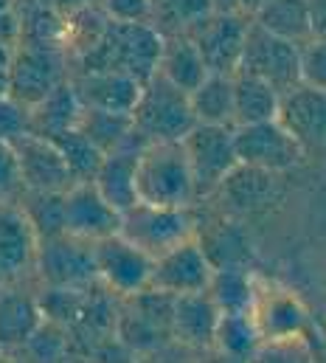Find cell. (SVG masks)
<instances>
[{
	"label": "cell",
	"mask_w": 326,
	"mask_h": 363,
	"mask_svg": "<svg viewBox=\"0 0 326 363\" xmlns=\"http://www.w3.org/2000/svg\"><path fill=\"white\" fill-rule=\"evenodd\" d=\"M256 279L247 268H220L211 273L206 293L220 313H242L256 304Z\"/></svg>",
	"instance_id": "33"
},
{
	"label": "cell",
	"mask_w": 326,
	"mask_h": 363,
	"mask_svg": "<svg viewBox=\"0 0 326 363\" xmlns=\"http://www.w3.org/2000/svg\"><path fill=\"white\" fill-rule=\"evenodd\" d=\"M43 321L45 313L34 293L20 284L0 287V355H20Z\"/></svg>",
	"instance_id": "18"
},
{
	"label": "cell",
	"mask_w": 326,
	"mask_h": 363,
	"mask_svg": "<svg viewBox=\"0 0 326 363\" xmlns=\"http://www.w3.org/2000/svg\"><path fill=\"white\" fill-rule=\"evenodd\" d=\"M0 363H28V361L20 358V355H0Z\"/></svg>",
	"instance_id": "48"
},
{
	"label": "cell",
	"mask_w": 326,
	"mask_h": 363,
	"mask_svg": "<svg viewBox=\"0 0 326 363\" xmlns=\"http://www.w3.org/2000/svg\"><path fill=\"white\" fill-rule=\"evenodd\" d=\"M17 203L26 211L37 240L65 231V191H23Z\"/></svg>",
	"instance_id": "34"
},
{
	"label": "cell",
	"mask_w": 326,
	"mask_h": 363,
	"mask_svg": "<svg viewBox=\"0 0 326 363\" xmlns=\"http://www.w3.org/2000/svg\"><path fill=\"white\" fill-rule=\"evenodd\" d=\"M250 23L298 45L310 40L307 0H262L253 9Z\"/></svg>",
	"instance_id": "29"
},
{
	"label": "cell",
	"mask_w": 326,
	"mask_h": 363,
	"mask_svg": "<svg viewBox=\"0 0 326 363\" xmlns=\"http://www.w3.org/2000/svg\"><path fill=\"white\" fill-rule=\"evenodd\" d=\"M9 68H0V99H9Z\"/></svg>",
	"instance_id": "47"
},
{
	"label": "cell",
	"mask_w": 326,
	"mask_h": 363,
	"mask_svg": "<svg viewBox=\"0 0 326 363\" xmlns=\"http://www.w3.org/2000/svg\"><path fill=\"white\" fill-rule=\"evenodd\" d=\"M158 74L166 77L172 85H177L180 91L191 93L208 77V68H206L200 51L194 48V43L186 34H166Z\"/></svg>",
	"instance_id": "28"
},
{
	"label": "cell",
	"mask_w": 326,
	"mask_h": 363,
	"mask_svg": "<svg viewBox=\"0 0 326 363\" xmlns=\"http://www.w3.org/2000/svg\"><path fill=\"white\" fill-rule=\"evenodd\" d=\"M51 141L60 147V152H62V158H65V164H68L74 181L84 183V181H93V178H96L104 152H101L93 141H87L77 127L68 130V133H62V135H57V138H51Z\"/></svg>",
	"instance_id": "36"
},
{
	"label": "cell",
	"mask_w": 326,
	"mask_h": 363,
	"mask_svg": "<svg viewBox=\"0 0 326 363\" xmlns=\"http://www.w3.org/2000/svg\"><path fill=\"white\" fill-rule=\"evenodd\" d=\"M217 0H152V26L166 34H186L197 20L217 11Z\"/></svg>",
	"instance_id": "35"
},
{
	"label": "cell",
	"mask_w": 326,
	"mask_h": 363,
	"mask_svg": "<svg viewBox=\"0 0 326 363\" xmlns=\"http://www.w3.org/2000/svg\"><path fill=\"white\" fill-rule=\"evenodd\" d=\"M65 79H71L65 51L14 45L9 62V99H14L23 107H34Z\"/></svg>",
	"instance_id": "11"
},
{
	"label": "cell",
	"mask_w": 326,
	"mask_h": 363,
	"mask_svg": "<svg viewBox=\"0 0 326 363\" xmlns=\"http://www.w3.org/2000/svg\"><path fill=\"white\" fill-rule=\"evenodd\" d=\"M121 211H116L93 186V181L74 183L65 191V231L87 242L118 234Z\"/></svg>",
	"instance_id": "16"
},
{
	"label": "cell",
	"mask_w": 326,
	"mask_h": 363,
	"mask_svg": "<svg viewBox=\"0 0 326 363\" xmlns=\"http://www.w3.org/2000/svg\"><path fill=\"white\" fill-rule=\"evenodd\" d=\"M34 276L43 287H71L82 290L96 284V259H93V242L74 237L68 231L40 240L37 245V265Z\"/></svg>",
	"instance_id": "10"
},
{
	"label": "cell",
	"mask_w": 326,
	"mask_h": 363,
	"mask_svg": "<svg viewBox=\"0 0 326 363\" xmlns=\"http://www.w3.org/2000/svg\"><path fill=\"white\" fill-rule=\"evenodd\" d=\"M200 248L206 251L214 271L220 268H247L253 262V245L234 220H214L194 231Z\"/></svg>",
	"instance_id": "25"
},
{
	"label": "cell",
	"mask_w": 326,
	"mask_h": 363,
	"mask_svg": "<svg viewBox=\"0 0 326 363\" xmlns=\"http://www.w3.org/2000/svg\"><path fill=\"white\" fill-rule=\"evenodd\" d=\"M220 3V9H225V11H240V14H253V9L262 3V0H217Z\"/></svg>",
	"instance_id": "44"
},
{
	"label": "cell",
	"mask_w": 326,
	"mask_h": 363,
	"mask_svg": "<svg viewBox=\"0 0 326 363\" xmlns=\"http://www.w3.org/2000/svg\"><path fill=\"white\" fill-rule=\"evenodd\" d=\"M0 43L17 45V11H14V0H0Z\"/></svg>",
	"instance_id": "42"
},
{
	"label": "cell",
	"mask_w": 326,
	"mask_h": 363,
	"mask_svg": "<svg viewBox=\"0 0 326 363\" xmlns=\"http://www.w3.org/2000/svg\"><path fill=\"white\" fill-rule=\"evenodd\" d=\"M220 310L211 301V296L203 293H189V296H174L172 304V344L189 352H206L214 344Z\"/></svg>",
	"instance_id": "17"
},
{
	"label": "cell",
	"mask_w": 326,
	"mask_h": 363,
	"mask_svg": "<svg viewBox=\"0 0 326 363\" xmlns=\"http://www.w3.org/2000/svg\"><path fill=\"white\" fill-rule=\"evenodd\" d=\"M247 363H315V352L307 335L264 338L262 347L247 358Z\"/></svg>",
	"instance_id": "37"
},
{
	"label": "cell",
	"mask_w": 326,
	"mask_h": 363,
	"mask_svg": "<svg viewBox=\"0 0 326 363\" xmlns=\"http://www.w3.org/2000/svg\"><path fill=\"white\" fill-rule=\"evenodd\" d=\"M279 121L301 141L304 150L326 147V91L298 85L281 93Z\"/></svg>",
	"instance_id": "21"
},
{
	"label": "cell",
	"mask_w": 326,
	"mask_h": 363,
	"mask_svg": "<svg viewBox=\"0 0 326 363\" xmlns=\"http://www.w3.org/2000/svg\"><path fill=\"white\" fill-rule=\"evenodd\" d=\"M191 181L194 197L208 200L220 191L228 172L240 164L237 147H234V127H217V124H194V130L180 141Z\"/></svg>",
	"instance_id": "6"
},
{
	"label": "cell",
	"mask_w": 326,
	"mask_h": 363,
	"mask_svg": "<svg viewBox=\"0 0 326 363\" xmlns=\"http://www.w3.org/2000/svg\"><path fill=\"white\" fill-rule=\"evenodd\" d=\"M135 191L141 203L189 208L197 203L191 169L180 141L144 144L135 169Z\"/></svg>",
	"instance_id": "2"
},
{
	"label": "cell",
	"mask_w": 326,
	"mask_h": 363,
	"mask_svg": "<svg viewBox=\"0 0 326 363\" xmlns=\"http://www.w3.org/2000/svg\"><path fill=\"white\" fill-rule=\"evenodd\" d=\"M250 28V17L240 11H225L217 9L208 17L197 20L186 37L194 43V48L200 51L208 74H225L234 77L242 60L244 37Z\"/></svg>",
	"instance_id": "8"
},
{
	"label": "cell",
	"mask_w": 326,
	"mask_h": 363,
	"mask_svg": "<svg viewBox=\"0 0 326 363\" xmlns=\"http://www.w3.org/2000/svg\"><path fill=\"white\" fill-rule=\"evenodd\" d=\"M163 34L152 23H116L110 20L99 43L77 57V71H124L141 85L158 71Z\"/></svg>",
	"instance_id": "1"
},
{
	"label": "cell",
	"mask_w": 326,
	"mask_h": 363,
	"mask_svg": "<svg viewBox=\"0 0 326 363\" xmlns=\"http://www.w3.org/2000/svg\"><path fill=\"white\" fill-rule=\"evenodd\" d=\"M301 85L326 91V43H301Z\"/></svg>",
	"instance_id": "38"
},
{
	"label": "cell",
	"mask_w": 326,
	"mask_h": 363,
	"mask_svg": "<svg viewBox=\"0 0 326 363\" xmlns=\"http://www.w3.org/2000/svg\"><path fill=\"white\" fill-rule=\"evenodd\" d=\"M82 101L74 82L65 79L62 85H57L43 101H37L34 107H28V133L43 135V138H57L68 130H74L79 124Z\"/></svg>",
	"instance_id": "26"
},
{
	"label": "cell",
	"mask_w": 326,
	"mask_h": 363,
	"mask_svg": "<svg viewBox=\"0 0 326 363\" xmlns=\"http://www.w3.org/2000/svg\"><path fill=\"white\" fill-rule=\"evenodd\" d=\"M11 54H14V45H9V43H0V68H9V62H11Z\"/></svg>",
	"instance_id": "46"
},
{
	"label": "cell",
	"mask_w": 326,
	"mask_h": 363,
	"mask_svg": "<svg viewBox=\"0 0 326 363\" xmlns=\"http://www.w3.org/2000/svg\"><path fill=\"white\" fill-rule=\"evenodd\" d=\"M231 79H234V127L279 118L281 93L273 85L242 71H237Z\"/></svg>",
	"instance_id": "27"
},
{
	"label": "cell",
	"mask_w": 326,
	"mask_h": 363,
	"mask_svg": "<svg viewBox=\"0 0 326 363\" xmlns=\"http://www.w3.org/2000/svg\"><path fill=\"white\" fill-rule=\"evenodd\" d=\"M172 304L174 296L152 287L121 298L113 330L116 338L135 355H152L163 347H172Z\"/></svg>",
	"instance_id": "4"
},
{
	"label": "cell",
	"mask_w": 326,
	"mask_h": 363,
	"mask_svg": "<svg viewBox=\"0 0 326 363\" xmlns=\"http://www.w3.org/2000/svg\"><path fill=\"white\" fill-rule=\"evenodd\" d=\"M197 118L189 93L172 85L158 71L144 82L141 96L133 107V130L147 141H183L194 130Z\"/></svg>",
	"instance_id": "3"
},
{
	"label": "cell",
	"mask_w": 326,
	"mask_h": 363,
	"mask_svg": "<svg viewBox=\"0 0 326 363\" xmlns=\"http://www.w3.org/2000/svg\"><path fill=\"white\" fill-rule=\"evenodd\" d=\"M237 71L264 79L279 93L293 91L301 85V45L250 23Z\"/></svg>",
	"instance_id": "7"
},
{
	"label": "cell",
	"mask_w": 326,
	"mask_h": 363,
	"mask_svg": "<svg viewBox=\"0 0 326 363\" xmlns=\"http://www.w3.org/2000/svg\"><path fill=\"white\" fill-rule=\"evenodd\" d=\"M197 124L234 127V79L225 74H208L189 93Z\"/></svg>",
	"instance_id": "30"
},
{
	"label": "cell",
	"mask_w": 326,
	"mask_h": 363,
	"mask_svg": "<svg viewBox=\"0 0 326 363\" xmlns=\"http://www.w3.org/2000/svg\"><path fill=\"white\" fill-rule=\"evenodd\" d=\"M28 133V107L14 99H0V141H14Z\"/></svg>",
	"instance_id": "41"
},
{
	"label": "cell",
	"mask_w": 326,
	"mask_h": 363,
	"mask_svg": "<svg viewBox=\"0 0 326 363\" xmlns=\"http://www.w3.org/2000/svg\"><path fill=\"white\" fill-rule=\"evenodd\" d=\"M310 14V40L326 43V0H307Z\"/></svg>",
	"instance_id": "43"
},
{
	"label": "cell",
	"mask_w": 326,
	"mask_h": 363,
	"mask_svg": "<svg viewBox=\"0 0 326 363\" xmlns=\"http://www.w3.org/2000/svg\"><path fill=\"white\" fill-rule=\"evenodd\" d=\"M262 341H264V335H262V330H259V321H256L253 310L220 313L211 350H217V352H223V355H231V358L247 361V358L262 347Z\"/></svg>",
	"instance_id": "31"
},
{
	"label": "cell",
	"mask_w": 326,
	"mask_h": 363,
	"mask_svg": "<svg viewBox=\"0 0 326 363\" xmlns=\"http://www.w3.org/2000/svg\"><path fill=\"white\" fill-rule=\"evenodd\" d=\"M194 231H197V217L191 214V206L172 208V206H152L141 200L127 211H121V225H118V234L152 259L172 251L174 245L191 240Z\"/></svg>",
	"instance_id": "5"
},
{
	"label": "cell",
	"mask_w": 326,
	"mask_h": 363,
	"mask_svg": "<svg viewBox=\"0 0 326 363\" xmlns=\"http://www.w3.org/2000/svg\"><path fill=\"white\" fill-rule=\"evenodd\" d=\"M211 262L206 251L200 248L197 237L174 245L161 257L152 259V273H150V287L161 290L169 296H189V293H203L211 281Z\"/></svg>",
	"instance_id": "14"
},
{
	"label": "cell",
	"mask_w": 326,
	"mask_h": 363,
	"mask_svg": "<svg viewBox=\"0 0 326 363\" xmlns=\"http://www.w3.org/2000/svg\"><path fill=\"white\" fill-rule=\"evenodd\" d=\"M71 82H74L82 107L130 113V116L144 88L135 77L124 71H82V74H71Z\"/></svg>",
	"instance_id": "20"
},
{
	"label": "cell",
	"mask_w": 326,
	"mask_h": 363,
	"mask_svg": "<svg viewBox=\"0 0 326 363\" xmlns=\"http://www.w3.org/2000/svg\"><path fill=\"white\" fill-rule=\"evenodd\" d=\"M234 147H237L240 164L273 172V175L296 169L307 155L301 141L279 118L234 127Z\"/></svg>",
	"instance_id": "9"
},
{
	"label": "cell",
	"mask_w": 326,
	"mask_h": 363,
	"mask_svg": "<svg viewBox=\"0 0 326 363\" xmlns=\"http://www.w3.org/2000/svg\"><path fill=\"white\" fill-rule=\"evenodd\" d=\"M200 358L197 363H247L242 358H231V355H223V352H217V350H206V352H197Z\"/></svg>",
	"instance_id": "45"
},
{
	"label": "cell",
	"mask_w": 326,
	"mask_h": 363,
	"mask_svg": "<svg viewBox=\"0 0 326 363\" xmlns=\"http://www.w3.org/2000/svg\"><path fill=\"white\" fill-rule=\"evenodd\" d=\"M253 315L264 338H287V335H307V307L298 296L287 287H256Z\"/></svg>",
	"instance_id": "23"
},
{
	"label": "cell",
	"mask_w": 326,
	"mask_h": 363,
	"mask_svg": "<svg viewBox=\"0 0 326 363\" xmlns=\"http://www.w3.org/2000/svg\"><path fill=\"white\" fill-rule=\"evenodd\" d=\"M144 138L135 133L124 147L107 152L101 158V167L93 178V186L99 189V194L116 208V211H127L130 206L138 203V191H135V169H138V155L144 150Z\"/></svg>",
	"instance_id": "19"
},
{
	"label": "cell",
	"mask_w": 326,
	"mask_h": 363,
	"mask_svg": "<svg viewBox=\"0 0 326 363\" xmlns=\"http://www.w3.org/2000/svg\"><path fill=\"white\" fill-rule=\"evenodd\" d=\"M214 197H223V203L237 214H256L267 203H273L276 175L256 169V167H247V164H237Z\"/></svg>",
	"instance_id": "24"
},
{
	"label": "cell",
	"mask_w": 326,
	"mask_h": 363,
	"mask_svg": "<svg viewBox=\"0 0 326 363\" xmlns=\"http://www.w3.org/2000/svg\"><path fill=\"white\" fill-rule=\"evenodd\" d=\"M11 147L17 152L20 181L26 191H68L77 183L60 147L51 138L26 133L14 138Z\"/></svg>",
	"instance_id": "15"
},
{
	"label": "cell",
	"mask_w": 326,
	"mask_h": 363,
	"mask_svg": "<svg viewBox=\"0 0 326 363\" xmlns=\"http://www.w3.org/2000/svg\"><path fill=\"white\" fill-rule=\"evenodd\" d=\"M77 130L87 141H93L104 155L124 147L135 135L130 113H110V110H96V107H82Z\"/></svg>",
	"instance_id": "32"
},
{
	"label": "cell",
	"mask_w": 326,
	"mask_h": 363,
	"mask_svg": "<svg viewBox=\"0 0 326 363\" xmlns=\"http://www.w3.org/2000/svg\"><path fill=\"white\" fill-rule=\"evenodd\" d=\"M37 234L17 200H0V287H17L37 265Z\"/></svg>",
	"instance_id": "13"
},
{
	"label": "cell",
	"mask_w": 326,
	"mask_h": 363,
	"mask_svg": "<svg viewBox=\"0 0 326 363\" xmlns=\"http://www.w3.org/2000/svg\"><path fill=\"white\" fill-rule=\"evenodd\" d=\"M17 45L57 48L68 54V11L51 0H14Z\"/></svg>",
	"instance_id": "22"
},
{
	"label": "cell",
	"mask_w": 326,
	"mask_h": 363,
	"mask_svg": "<svg viewBox=\"0 0 326 363\" xmlns=\"http://www.w3.org/2000/svg\"><path fill=\"white\" fill-rule=\"evenodd\" d=\"M20 181V167H17V152L11 141H0V200H20L23 194Z\"/></svg>",
	"instance_id": "39"
},
{
	"label": "cell",
	"mask_w": 326,
	"mask_h": 363,
	"mask_svg": "<svg viewBox=\"0 0 326 363\" xmlns=\"http://www.w3.org/2000/svg\"><path fill=\"white\" fill-rule=\"evenodd\" d=\"M93 259H96V279L118 298H127L150 287L152 257H147L121 234L93 242Z\"/></svg>",
	"instance_id": "12"
},
{
	"label": "cell",
	"mask_w": 326,
	"mask_h": 363,
	"mask_svg": "<svg viewBox=\"0 0 326 363\" xmlns=\"http://www.w3.org/2000/svg\"><path fill=\"white\" fill-rule=\"evenodd\" d=\"M99 6L116 23H152V0H99Z\"/></svg>",
	"instance_id": "40"
}]
</instances>
